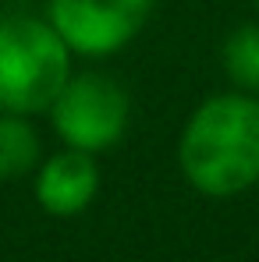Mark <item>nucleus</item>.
I'll return each mask as SVG.
<instances>
[{
	"label": "nucleus",
	"mask_w": 259,
	"mask_h": 262,
	"mask_svg": "<svg viewBox=\"0 0 259 262\" xmlns=\"http://www.w3.org/2000/svg\"><path fill=\"white\" fill-rule=\"evenodd\" d=\"M185 181L210 199H231L259 181V96L220 92L203 99L177 138Z\"/></svg>",
	"instance_id": "obj_1"
},
{
	"label": "nucleus",
	"mask_w": 259,
	"mask_h": 262,
	"mask_svg": "<svg viewBox=\"0 0 259 262\" xmlns=\"http://www.w3.org/2000/svg\"><path fill=\"white\" fill-rule=\"evenodd\" d=\"M71 75V50L46 18H0V110L46 114Z\"/></svg>",
	"instance_id": "obj_2"
},
{
	"label": "nucleus",
	"mask_w": 259,
	"mask_h": 262,
	"mask_svg": "<svg viewBox=\"0 0 259 262\" xmlns=\"http://www.w3.org/2000/svg\"><path fill=\"white\" fill-rule=\"evenodd\" d=\"M46 114L64 145L99 156L125 138L131 121V99L117 78L103 71H82L68 78V85L61 89Z\"/></svg>",
	"instance_id": "obj_3"
},
{
	"label": "nucleus",
	"mask_w": 259,
	"mask_h": 262,
	"mask_svg": "<svg viewBox=\"0 0 259 262\" xmlns=\"http://www.w3.org/2000/svg\"><path fill=\"white\" fill-rule=\"evenodd\" d=\"M156 0H46V21L71 53L110 57L146 29Z\"/></svg>",
	"instance_id": "obj_4"
},
{
	"label": "nucleus",
	"mask_w": 259,
	"mask_h": 262,
	"mask_svg": "<svg viewBox=\"0 0 259 262\" xmlns=\"http://www.w3.org/2000/svg\"><path fill=\"white\" fill-rule=\"evenodd\" d=\"M32 191H36V202L46 216H78L92 206V199L99 191V163L92 152L64 145L61 152L46 156L36 167Z\"/></svg>",
	"instance_id": "obj_5"
},
{
	"label": "nucleus",
	"mask_w": 259,
	"mask_h": 262,
	"mask_svg": "<svg viewBox=\"0 0 259 262\" xmlns=\"http://www.w3.org/2000/svg\"><path fill=\"white\" fill-rule=\"evenodd\" d=\"M43 163V142L25 114L0 110V181H22Z\"/></svg>",
	"instance_id": "obj_6"
},
{
	"label": "nucleus",
	"mask_w": 259,
	"mask_h": 262,
	"mask_svg": "<svg viewBox=\"0 0 259 262\" xmlns=\"http://www.w3.org/2000/svg\"><path fill=\"white\" fill-rule=\"evenodd\" d=\"M220 64H224V75L231 78V85L238 89V92L259 96V21L238 25L224 39Z\"/></svg>",
	"instance_id": "obj_7"
},
{
	"label": "nucleus",
	"mask_w": 259,
	"mask_h": 262,
	"mask_svg": "<svg viewBox=\"0 0 259 262\" xmlns=\"http://www.w3.org/2000/svg\"><path fill=\"white\" fill-rule=\"evenodd\" d=\"M256 11H259V0H256Z\"/></svg>",
	"instance_id": "obj_8"
}]
</instances>
